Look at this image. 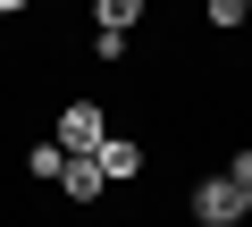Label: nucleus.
<instances>
[{"label": "nucleus", "mask_w": 252, "mask_h": 227, "mask_svg": "<svg viewBox=\"0 0 252 227\" xmlns=\"http://www.w3.org/2000/svg\"><path fill=\"white\" fill-rule=\"evenodd\" d=\"M101 143H109V118H101L93 101H67V109H59V152L84 160V152H101Z\"/></svg>", "instance_id": "f257e3e1"}, {"label": "nucleus", "mask_w": 252, "mask_h": 227, "mask_svg": "<svg viewBox=\"0 0 252 227\" xmlns=\"http://www.w3.org/2000/svg\"><path fill=\"white\" fill-rule=\"evenodd\" d=\"M193 219H202V227H235V219H244V185H235V177H202V185H193Z\"/></svg>", "instance_id": "f03ea898"}, {"label": "nucleus", "mask_w": 252, "mask_h": 227, "mask_svg": "<svg viewBox=\"0 0 252 227\" xmlns=\"http://www.w3.org/2000/svg\"><path fill=\"white\" fill-rule=\"evenodd\" d=\"M93 160H101V177H109V185H126V177H143V143H126V135H109V143H101Z\"/></svg>", "instance_id": "7ed1b4c3"}, {"label": "nucleus", "mask_w": 252, "mask_h": 227, "mask_svg": "<svg viewBox=\"0 0 252 227\" xmlns=\"http://www.w3.org/2000/svg\"><path fill=\"white\" fill-rule=\"evenodd\" d=\"M59 185H67L76 202H93V194H109V177H101V160H93V152H84V160L67 152V168H59Z\"/></svg>", "instance_id": "20e7f679"}, {"label": "nucleus", "mask_w": 252, "mask_h": 227, "mask_svg": "<svg viewBox=\"0 0 252 227\" xmlns=\"http://www.w3.org/2000/svg\"><path fill=\"white\" fill-rule=\"evenodd\" d=\"M93 9H101V34H126V26L143 17V0H93Z\"/></svg>", "instance_id": "39448f33"}, {"label": "nucleus", "mask_w": 252, "mask_h": 227, "mask_svg": "<svg viewBox=\"0 0 252 227\" xmlns=\"http://www.w3.org/2000/svg\"><path fill=\"white\" fill-rule=\"evenodd\" d=\"M59 168H67V152H59V135H51V143H34V177H51V185H59Z\"/></svg>", "instance_id": "423d86ee"}, {"label": "nucleus", "mask_w": 252, "mask_h": 227, "mask_svg": "<svg viewBox=\"0 0 252 227\" xmlns=\"http://www.w3.org/2000/svg\"><path fill=\"white\" fill-rule=\"evenodd\" d=\"M252 17V0H210V26H244Z\"/></svg>", "instance_id": "0eeeda50"}, {"label": "nucleus", "mask_w": 252, "mask_h": 227, "mask_svg": "<svg viewBox=\"0 0 252 227\" xmlns=\"http://www.w3.org/2000/svg\"><path fill=\"white\" fill-rule=\"evenodd\" d=\"M227 177H235V185L252 194V152H235V160H227Z\"/></svg>", "instance_id": "6e6552de"}, {"label": "nucleus", "mask_w": 252, "mask_h": 227, "mask_svg": "<svg viewBox=\"0 0 252 227\" xmlns=\"http://www.w3.org/2000/svg\"><path fill=\"white\" fill-rule=\"evenodd\" d=\"M17 9H26V0H0V17H17Z\"/></svg>", "instance_id": "1a4fd4ad"}, {"label": "nucleus", "mask_w": 252, "mask_h": 227, "mask_svg": "<svg viewBox=\"0 0 252 227\" xmlns=\"http://www.w3.org/2000/svg\"><path fill=\"white\" fill-rule=\"evenodd\" d=\"M244 219H252V194H244Z\"/></svg>", "instance_id": "9d476101"}]
</instances>
